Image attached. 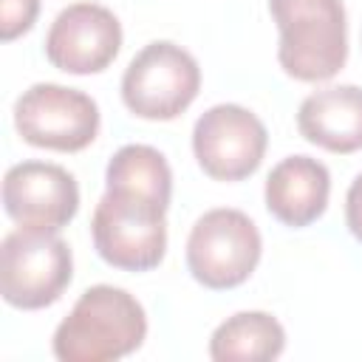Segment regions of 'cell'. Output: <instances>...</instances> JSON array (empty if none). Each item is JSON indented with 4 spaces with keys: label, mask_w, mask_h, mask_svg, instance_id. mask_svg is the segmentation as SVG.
<instances>
[{
    "label": "cell",
    "mask_w": 362,
    "mask_h": 362,
    "mask_svg": "<svg viewBox=\"0 0 362 362\" xmlns=\"http://www.w3.org/2000/svg\"><path fill=\"white\" fill-rule=\"evenodd\" d=\"M297 130L308 144L328 153L362 150V88L331 85L308 93L297 110Z\"/></svg>",
    "instance_id": "12"
},
{
    "label": "cell",
    "mask_w": 362,
    "mask_h": 362,
    "mask_svg": "<svg viewBox=\"0 0 362 362\" xmlns=\"http://www.w3.org/2000/svg\"><path fill=\"white\" fill-rule=\"evenodd\" d=\"M266 209L291 229H303L314 223L331 195L328 167L311 156H288L272 167L266 178Z\"/></svg>",
    "instance_id": "11"
},
{
    "label": "cell",
    "mask_w": 362,
    "mask_h": 362,
    "mask_svg": "<svg viewBox=\"0 0 362 362\" xmlns=\"http://www.w3.org/2000/svg\"><path fill=\"white\" fill-rule=\"evenodd\" d=\"M164 206L133 192L105 189L99 198L90 235L99 257L122 272H150L167 252Z\"/></svg>",
    "instance_id": "3"
},
{
    "label": "cell",
    "mask_w": 362,
    "mask_h": 362,
    "mask_svg": "<svg viewBox=\"0 0 362 362\" xmlns=\"http://www.w3.org/2000/svg\"><path fill=\"white\" fill-rule=\"evenodd\" d=\"M283 348L286 331L277 317L266 311H238L223 320L209 339V356L215 362H272Z\"/></svg>",
    "instance_id": "13"
},
{
    "label": "cell",
    "mask_w": 362,
    "mask_h": 362,
    "mask_svg": "<svg viewBox=\"0 0 362 362\" xmlns=\"http://www.w3.org/2000/svg\"><path fill=\"white\" fill-rule=\"evenodd\" d=\"M345 223H348L351 235L362 243V173L348 187V195H345Z\"/></svg>",
    "instance_id": "16"
},
{
    "label": "cell",
    "mask_w": 362,
    "mask_h": 362,
    "mask_svg": "<svg viewBox=\"0 0 362 362\" xmlns=\"http://www.w3.org/2000/svg\"><path fill=\"white\" fill-rule=\"evenodd\" d=\"M40 14V0H0V40L11 42L25 34Z\"/></svg>",
    "instance_id": "15"
},
{
    "label": "cell",
    "mask_w": 362,
    "mask_h": 362,
    "mask_svg": "<svg viewBox=\"0 0 362 362\" xmlns=\"http://www.w3.org/2000/svg\"><path fill=\"white\" fill-rule=\"evenodd\" d=\"M263 252L257 226L240 209L204 212L187 238V269L212 291L235 288L252 277Z\"/></svg>",
    "instance_id": "6"
},
{
    "label": "cell",
    "mask_w": 362,
    "mask_h": 362,
    "mask_svg": "<svg viewBox=\"0 0 362 362\" xmlns=\"http://www.w3.org/2000/svg\"><path fill=\"white\" fill-rule=\"evenodd\" d=\"M14 127L31 147L79 153L99 133V107L76 88L37 82L14 102Z\"/></svg>",
    "instance_id": "7"
},
{
    "label": "cell",
    "mask_w": 362,
    "mask_h": 362,
    "mask_svg": "<svg viewBox=\"0 0 362 362\" xmlns=\"http://www.w3.org/2000/svg\"><path fill=\"white\" fill-rule=\"evenodd\" d=\"M122 48L116 14L99 3H71L45 34V57L54 68L76 76L105 71Z\"/></svg>",
    "instance_id": "10"
},
{
    "label": "cell",
    "mask_w": 362,
    "mask_h": 362,
    "mask_svg": "<svg viewBox=\"0 0 362 362\" xmlns=\"http://www.w3.org/2000/svg\"><path fill=\"white\" fill-rule=\"evenodd\" d=\"M74 277L71 246L57 232L14 229L0 249V294L8 305L37 311L54 305Z\"/></svg>",
    "instance_id": "4"
},
{
    "label": "cell",
    "mask_w": 362,
    "mask_h": 362,
    "mask_svg": "<svg viewBox=\"0 0 362 362\" xmlns=\"http://www.w3.org/2000/svg\"><path fill=\"white\" fill-rule=\"evenodd\" d=\"M201 90V68L189 51L170 40L144 45L122 76V99L127 110L147 122H170L181 116Z\"/></svg>",
    "instance_id": "5"
},
{
    "label": "cell",
    "mask_w": 362,
    "mask_h": 362,
    "mask_svg": "<svg viewBox=\"0 0 362 362\" xmlns=\"http://www.w3.org/2000/svg\"><path fill=\"white\" fill-rule=\"evenodd\" d=\"M147 314L141 303L116 286H90L54 331L59 362H116L141 348Z\"/></svg>",
    "instance_id": "1"
},
{
    "label": "cell",
    "mask_w": 362,
    "mask_h": 362,
    "mask_svg": "<svg viewBox=\"0 0 362 362\" xmlns=\"http://www.w3.org/2000/svg\"><path fill=\"white\" fill-rule=\"evenodd\" d=\"M3 209L23 229L59 232L79 209L76 178L48 161H23L3 175Z\"/></svg>",
    "instance_id": "9"
},
{
    "label": "cell",
    "mask_w": 362,
    "mask_h": 362,
    "mask_svg": "<svg viewBox=\"0 0 362 362\" xmlns=\"http://www.w3.org/2000/svg\"><path fill=\"white\" fill-rule=\"evenodd\" d=\"M280 31L277 62L297 82H325L348 59V17L342 0H269Z\"/></svg>",
    "instance_id": "2"
},
{
    "label": "cell",
    "mask_w": 362,
    "mask_h": 362,
    "mask_svg": "<svg viewBox=\"0 0 362 362\" xmlns=\"http://www.w3.org/2000/svg\"><path fill=\"white\" fill-rule=\"evenodd\" d=\"M266 124L240 105H215L192 127L198 167L215 181L249 178L266 156Z\"/></svg>",
    "instance_id": "8"
},
{
    "label": "cell",
    "mask_w": 362,
    "mask_h": 362,
    "mask_svg": "<svg viewBox=\"0 0 362 362\" xmlns=\"http://www.w3.org/2000/svg\"><path fill=\"white\" fill-rule=\"evenodd\" d=\"M105 187L119 192H133L158 206H170L173 173L167 158L150 144H124L113 153L105 173Z\"/></svg>",
    "instance_id": "14"
}]
</instances>
